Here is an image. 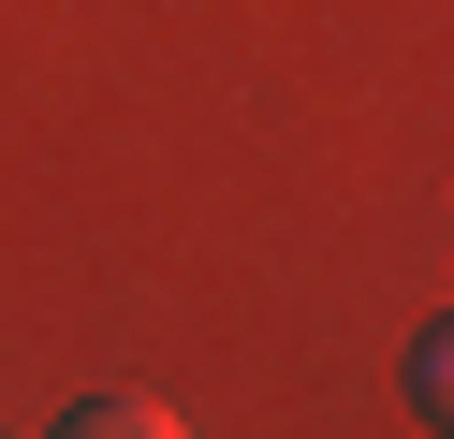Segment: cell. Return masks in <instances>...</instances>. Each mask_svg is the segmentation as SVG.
Masks as SVG:
<instances>
[{
    "instance_id": "1",
    "label": "cell",
    "mask_w": 454,
    "mask_h": 439,
    "mask_svg": "<svg viewBox=\"0 0 454 439\" xmlns=\"http://www.w3.org/2000/svg\"><path fill=\"white\" fill-rule=\"evenodd\" d=\"M59 439H191V425H176L161 396H74V410H59Z\"/></svg>"
}]
</instances>
